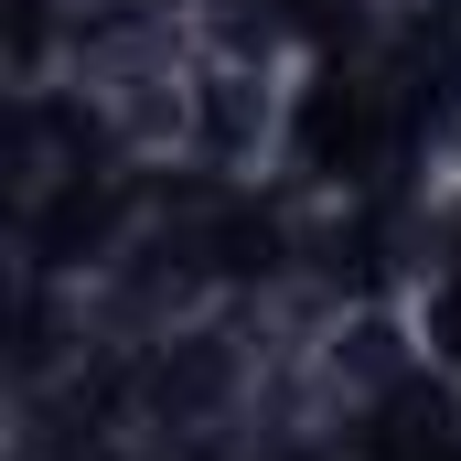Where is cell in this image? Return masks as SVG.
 Returning a JSON list of instances; mask_svg holds the SVG:
<instances>
[{
    "instance_id": "1",
    "label": "cell",
    "mask_w": 461,
    "mask_h": 461,
    "mask_svg": "<svg viewBox=\"0 0 461 461\" xmlns=\"http://www.w3.org/2000/svg\"><path fill=\"white\" fill-rule=\"evenodd\" d=\"M279 140V76L247 43H194V108H183V161L258 172Z\"/></svg>"
}]
</instances>
